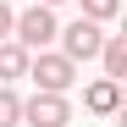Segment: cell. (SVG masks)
I'll list each match as a JSON object with an SVG mask.
<instances>
[{"label": "cell", "instance_id": "1", "mask_svg": "<svg viewBox=\"0 0 127 127\" xmlns=\"http://www.w3.org/2000/svg\"><path fill=\"white\" fill-rule=\"evenodd\" d=\"M28 77H33V89L72 94V89H77V61L61 55V50H33V55H28Z\"/></svg>", "mask_w": 127, "mask_h": 127}, {"label": "cell", "instance_id": "2", "mask_svg": "<svg viewBox=\"0 0 127 127\" xmlns=\"http://www.w3.org/2000/svg\"><path fill=\"white\" fill-rule=\"evenodd\" d=\"M55 6H44V0H33V6L28 11H17L11 17V39H17V44H22V50H50L55 44Z\"/></svg>", "mask_w": 127, "mask_h": 127}, {"label": "cell", "instance_id": "3", "mask_svg": "<svg viewBox=\"0 0 127 127\" xmlns=\"http://www.w3.org/2000/svg\"><path fill=\"white\" fill-rule=\"evenodd\" d=\"M55 39H61V55H72L77 66H83V61H94V55H99V39H105V22H94V17H77V22L55 28Z\"/></svg>", "mask_w": 127, "mask_h": 127}, {"label": "cell", "instance_id": "4", "mask_svg": "<svg viewBox=\"0 0 127 127\" xmlns=\"http://www.w3.org/2000/svg\"><path fill=\"white\" fill-rule=\"evenodd\" d=\"M22 122H28V127H66V122H72V99L39 89L33 99H22Z\"/></svg>", "mask_w": 127, "mask_h": 127}, {"label": "cell", "instance_id": "5", "mask_svg": "<svg viewBox=\"0 0 127 127\" xmlns=\"http://www.w3.org/2000/svg\"><path fill=\"white\" fill-rule=\"evenodd\" d=\"M83 111L116 116V111H122V77H94L89 89H83Z\"/></svg>", "mask_w": 127, "mask_h": 127}, {"label": "cell", "instance_id": "6", "mask_svg": "<svg viewBox=\"0 0 127 127\" xmlns=\"http://www.w3.org/2000/svg\"><path fill=\"white\" fill-rule=\"evenodd\" d=\"M28 55L17 39H0V83H17V77H28Z\"/></svg>", "mask_w": 127, "mask_h": 127}, {"label": "cell", "instance_id": "7", "mask_svg": "<svg viewBox=\"0 0 127 127\" xmlns=\"http://www.w3.org/2000/svg\"><path fill=\"white\" fill-rule=\"evenodd\" d=\"M99 61H105V77H122L127 72V39L122 33H105L99 39Z\"/></svg>", "mask_w": 127, "mask_h": 127}, {"label": "cell", "instance_id": "8", "mask_svg": "<svg viewBox=\"0 0 127 127\" xmlns=\"http://www.w3.org/2000/svg\"><path fill=\"white\" fill-rule=\"evenodd\" d=\"M17 122H22V99L11 83H0V127H17Z\"/></svg>", "mask_w": 127, "mask_h": 127}, {"label": "cell", "instance_id": "9", "mask_svg": "<svg viewBox=\"0 0 127 127\" xmlns=\"http://www.w3.org/2000/svg\"><path fill=\"white\" fill-rule=\"evenodd\" d=\"M122 11V0H83V17H94V22H111Z\"/></svg>", "mask_w": 127, "mask_h": 127}, {"label": "cell", "instance_id": "10", "mask_svg": "<svg viewBox=\"0 0 127 127\" xmlns=\"http://www.w3.org/2000/svg\"><path fill=\"white\" fill-rule=\"evenodd\" d=\"M11 17H17V11L6 6V0H0V39H11Z\"/></svg>", "mask_w": 127, "mask_h": 127}, {"label": "cell", "instance_id": "11", "mask_svg": "<svg viewBox=\"0 0 127 127\" xmlns=\"http://www.w3.org/2000/svg\"><path fill=\"white\" fill-rule=\"evenodd\" d=\"M44 6H66V0H44Z\"/></svg>", "mask_w": 127, "mask_h": 127}]
</instances>
